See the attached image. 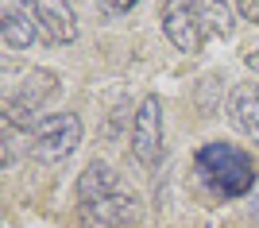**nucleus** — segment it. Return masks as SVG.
<instances>
[{"label":"nucleus","mask_w":259,"mask_h":228,"mask_svg":"<svg viewBox=\"0 0 259 228\" xmlns=\"http://www.w3.org/2000/svg\"><path fill=\"white\" fill-rule=\"evenodd\" d=\"M244 62H248L251 70H255V77H259V51H248V55H244Z\"/></svg>","instance_id":"4468645a"},{"label":"nucleus","mask_w":259,"mask_h":228,"mask_svg":"<svg viewBox=\"0 0 259 228\" xmlns=\"http://www.w3.org/2000/svg\"><path fill=\"white\" fill-rule=\"evenodd\" d=\"M31 12H35V20H39V27H43V35L51 43L70 47L77 39V16L66 0H31Z\"/></svg>","instance_id":"423d86ee"},{"label":"nucleus","mask_w":259,"mask_h":228,"mask_svg":"<svg viewBox=\"0 0 259 228\" xmlns=\"http://www.w3.org/2000/svg\"><path fill=\"white\" fill-rule=\"evenodd\" d=\"M81 228H132L140 217V201L136 194H108L93 205H81Z\"/></svg>","instance_id":"39448f33"},{"label":"nucleus","mask_w":259,"mask_h":228,"mask_svg":"<svg viewBox=\"0 0 259 228\" xmlns=\"http://www.w3.org/2000/svg\"><path fill=\"white\" fill-rule=\"evenodd\" d=\"M74 194H77V209L93 205V201H101V197H108V194H116V174H112V166H105L101 159L89 163L85 170L77 174Z\"/></svg>","instance_id":"1a4fd4ad"},{"label":"nucleus","mask_w":259,"mask_h":228,"mask_svg":"<svg viewBox=\"0 0 259 228\" xmlns=\"http://www.w3.org/2000/svg\"><path fill=\"white\" fill-rule=\"evenodd\" d=\"M81 143V120L74 112H51L39 120V128L31 131V155L39 163H62L77 151Z\"/></svg>","instance_id":"f03ea898"},{"label":"nucleus","mask_w":259,"mask_h":228,"mask_svg":"<svg viewBox=\"0 0 259 228\" xmlns=\"http://www.w3.org/2000/svg\"><path fill=\"white\" fill-rule=\"evenodd\" d=\"M132 155L143 166H155L162 159V101L155 93H147L140 101V109H136V120H132Z\"/></svg>","instance_id":"7ed1b4c3"},{"label":"nucleus","mask_w":259,"mask_h":228,"mask_svg":"<svg viewBox=\"0 0 259 228\" xmlns=\"http://www.w3.org/2000/svg\"><path fill=\"white\" fill-rule=\"evenodd\" d=\"M162 31L186 55H197L205 43V23L197 16L194 0H162Z\"/></svg>","instance_id":"20e7f679"},{"label":"nucleus","mask_w":259,"mask_h":228,"mask_svg":"<svg viewBox=\"0 0 259 228\" xmlns=\"http://www.w3.org/2000/svg\"><path fill=\"white\" fill-rule=\"evenodd\" d=\"M39 20H35L31 8H23L20 0H4V47L12 51H27V47L39 39Z\"/></svg>","instance_id":"6e6552de"},{"label":"nucleus","mask_w":259,"mask_h":228,"mask_svg":"<svg viewBox=\"0 0 259 228\" xmlns=\"http://www.w3.org/2000/svg\"><path fill=\"white\" fill-rule=\"evenodd\" d=\"M255 205H259V201H255ZM255 220H259V209H255Z\"/></svg>","instance_id":"2eb2a0df"},{"label":"nucleus","mask_w":259,"mask_h":228,"mask_svg":"<svg viewBox=\"0 0 259 228\" xmlns=\"http://www.w3.org/2000/svg\"><path fill=\"white\" fill-rule=\"evenodd\" d=\"M101 12H108V16H120V12H132L140 0H97Z\"/></svg>","instance_id":"f8f14e48"},{"label":"nucleus","mask_w":259,"mask_h":228,"mask_svg":"<svg viewBox=\"0 0 259 228\" xmlns=\"http://www.w3.org/2000/svg\"><path fill=\"white\" fill-rule=\"evenodd\" d=\"M194 166L201 174V182L217 197H244L255 186V159L248 151L232 147V143H225V140L201 143L194 155Z\"/></svg>","instance_id":"f257e3e1"},{"label":"nucleus","mask_w":259,"mask_h":228,"mask_svg":"<svg viewBox=\"0 0 259 228\" xmlns=\"http://www.w3.org/2000/svg\"><path fill=\"white\" fill-rule=\"evenodd\" d=\"M236 8H240V16L244 20H251L259 27V0H236Z\"/></svg>","instance_id":"ddd939ff"},{"label":"nucleus","mask_w":259,"mask_h":228,"mask_svg":"<svg viewBox=\"0 0 259 228\" xmlns=\"http://www.w3.org/2000/svg\"><path fill=\"white\" fill-rule=\"evenodd\" d=\"M225 112H228V120H232L248 140L259 143V85H255V81H236L232 93H228Z\"/></svg>","instance_id":"0eeeda50"},{"label":"nucleus","mask_w":259,"mask_h":228,"mask_svg":"<svg viewBox=\"0 0 259 228\" xmlns=\"http://www.w3.org/2000/svg\"><path fill=\"white\" fill-rule=\"evenodd\" d=\"M54 93H58V77H54L51 70H27V81H20V85H16L12 101L35 112L43 101H51Z\"/></svg>","instance_id":"9d476101"},{"label":"nucleus","mask_w":259,"mask_h":228,"mask_svg":"<svg viewBox=\"0 0 259 228\" xmlns=\"http://www.w3.org/2000/svg\"><path fill=\"white\" fill-rule=\"evenodd\" d=\"M197 16L205 23V35H232V8H228L225 0H194Z\"/></svg>","instance_id":"9b49d317"}]
</instances>
